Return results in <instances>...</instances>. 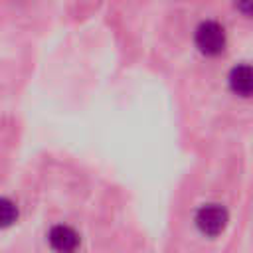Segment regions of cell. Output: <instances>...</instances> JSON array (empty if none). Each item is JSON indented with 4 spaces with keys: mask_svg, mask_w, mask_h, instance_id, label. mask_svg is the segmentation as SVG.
I'll list each match as a JSON object with an SVG mask.
<instances>
[{
    "mask_svg": "<svg viewBox=\"0 0 253 253\" xmlns=\"http://www.w3.org/2000/svg\"><path fill=\"white\" fill-rule=\"evenodd\" d=\"M196 45L204 55H219L225 47V32L217 22H204L196 30Z\"/></svg>",
    "mask_w": 253,
    "mask_h": 253,
    "instance_id": "1",
    "label": "cell"
},
{
    "mask_svg": "<svg viewBox=\"0 0 253 253\" xmlns=\"http://www.w3.org/2000/svg\"><path fill=\"white\" fill-rule=\"evenodd\" d=\"M47 237H49L51 247L57 249V251H63V253L73 251L79 245V235L69 225H53L49 229V235Z\"/></svg>",
    "mask_w": 253,
    "mask_h": 253,
    "instance_id": "3",
    "label": "cell"
},
{
    "mask_svg": "<svg viewBox=\"0 0 253 253\" xmlns=\"http://www.w3.org/2000/svg\"><path fill=\"white\" fill-rule=\"evenodd\" d=\"M18 219V208L10 198L0 196V227H10Z\"/></svg>",
    "mask_w": 253,
    "mask_h": 253,
    "instance_id": "5",
    "label": "cell"
},
{
    "mask_svg": "<svg viewBox=\"0 0 253 253\" xmlns=\"http://www.w3.org/2000/svg\"><path fill=\"white\" fill-rule=\"evenodd\" d=\"M227 219H229V215H227L225 208H221L219 204H208V206L200 208L198 213H196V225H198V229L204 235H210V237L219 235L225 229Z\"/></svg>",
    "mask_w": 253,
    "mask_h": 253,
    "instance_id": "2",
    "label": "cell"
},
{
    "mask_svg": "<svg viewBox=\"0 0 253 253\" xmlns=\"http://www.w3.org/2000/svg\"><path fill=\"white\" fill-rule=\"evenodd\" d=\"M235 6L243 16L253 18V0H235Z\"/></svg>",
    "mask_w": 253,
    "mask_h": 253,
    "instance_id": "6",
    "label": "cell"
},
{
    "mask_svg": "<svg viewBox=\"0 0 253 253\" xmlns=\"http://www.w3.org/2000/svg\"><path fill=\"white\" fill-rule=\"evenodd\" d=\"M229 87L233 93L241 97L253 95V67L251 65H237L229 73Z\"/></svg>",
    "mask_w": 253,
    "mask_h": 253,
    "instance_id": "4",
    "label": "cell"
}]
</instances>
